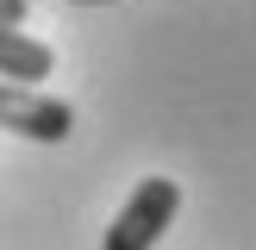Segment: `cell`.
<instances>
[{
  "label": "cell",
  "mask_w": 256,
  "mask_h": 250,
  "mask_svg": "<svg viewBox=\"0 0 256 250\" xmlns=\"http://www.w3.org/2000/svg\"><path fill=\"white\" fill-rule=\"evenodd\" d=\"M0 125L19 138H38V144H62L75 132V112L62 106L56 94H38V88L19 82H0Z\"/></svg>",
  "instance_id": "cell-2"
},
{
  "label": "cell",
  "mask_w": 256,
  "mask_h": 250,
  "mask_svg": "<svg viewBox=\"0 0 256 250\" xmlns=\"http://www.w3.org/2000/svg\"><path fill=\"white\" fill-rule=\"evenodd\" d=\"M75 6H112V0H75Z\"/></svg>",
  "instance_id": "cell-5"
},
{
  "label": "cell",
  "mask_w": 256,
  "mask_h": 250,
  "mask_svg": "<svg viewBox=\"0 0 256 250\" xmlns=\"http://www.w3.org/2000/svg\"><path fill=\"white\" fill-rule=\"evenodd\" d=\"M25 12H32V0H0V25H25Z\"/></svg>",
  "instance_id": "cell-4"
},
{
  "label": "cell",
  "mask_w": 256,
  "mask_h": 250,
  "mask_svg": "<svg viewBox=\"0 0 256 250\" xmlns=\"http://www.w3.org/2000/svg\"><path fill=\"white\" fill-rule=\"evenodd\" d=\"M175 206H182V188L169 175H144L132 188V200L119 206V219L106 225V244L100 250H156V238L175 225Z\"/></svg>",
  "instance_id": "cell-1"
},
{
  "label": "cell",
  "mask_w": 256,
  "mask_h": 250,
  "mask_svg": "<svg viewBox=\"0 0 256 250\" xmlns=\"http://www.w3.org/2000/svg\"><path fill=\"white\" fill-rule=\"evenodd\" d=\"M50 69H56V50H50L44 38L19 32V25H0V75H6V82H19V88H38Z\"/></svg>",
  "instance_id": "cell-3"
}]
</instances>
